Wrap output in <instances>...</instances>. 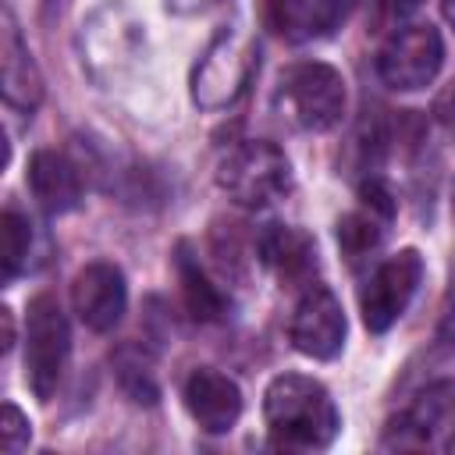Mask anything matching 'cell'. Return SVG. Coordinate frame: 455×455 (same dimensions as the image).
I'll return each mask as SVG.
<instances>
[{
	"label": "cell",
	"mask_w": 455,
	"mask_h": 455,
	"mask_svg": "<svg viewBox=\"0 0 455 455\" xmlns=\"http://www.w3.org/2000/svg\"><path fill=\"white\" fill-rule=\"evenodd\" d=\"M178 281H181V299L188 306V313L196 320H220L224 316V295L213 288V281L206 277V270L199 267V259L188 252V245H178Z\"/></svg>",
	"instance_id": "17"
},
{
	"label": "cell",
	"mask_w": 455,
	"mask_h": 455,
	"mask_svg": "<svg viewBox=\"0 0 455 455\" xmlns=\"http://www.w3.org/2000/svg\"><path fill=\"white\" fill-rule=\"evenodd\" d=\"M213 4H220V0H167V7L174 14H199V11H210Z\"/></svg>",
	"instance_id": "22"
},
{
	"label": "cell",
	"mask_w": 455,
	"mask_h": 455,
	"mask_svg": "<svg viewBox=\"0 0 455 455\" xmlns=\"http://www.w3.org/2000/svg\"><path fill=\"white\" fill-rule=\"evenodd\" d=\"M455 444V384L434 380L427 384L409 409H402L384 437L380 448L398 451H448Z\"/></svg>",
	"instance_id": "6"
},
{
	"label": "cell",
	"mask_w": 455,
	"mask_h": 455,
	"mask_svg": "<svg viewBox=\"0 0 455 455\" xmlns=\"http://www.w3.org/2000/svg\"><path fill=\"white\" fill-rule=\"evenodd\" d=\"M71 306L78 313V320L96 331V334H107L121 323L124 309H128V284H124V274L114 267V263H85L75 281H71Z\"/></svg>",
	"instance_id": "10"
},
{
	"label": "cell",
	"mask_w": 455,
	"mask_h": 455,
	"mask_svg": "<svg viewBox=\"0 0 455 455\" xmlns=\"http://www.w3.org/2000/svg\"><path fill=\"white\" fill-rule=\"evenodd\" d=\"M217 185L224 196L245 210H263L291 192V164L284 149H277L267 139L238 142L220 164H217Z\"/></svg>",
	"instance_id": "2"
},
{
	"label": "cell",
	"mask_w": 455,
	"mask_h": 455,
	"mask_svg": "<svg viewBox=\"0 0 455 455\" xmlns=\"http://www.w3.org/2000/svg\"><path fill=\"white\" fill-rule=\"evenodd\" d=\"M277 107L302 132H331L345 114V78L323 60H299L277 82Z\"/></svg>",
	"instance_id": "3"
},
{
	"label": "cell",
	"mask_w": 455,
	"mask_h": 455,
	"mask_svg": "<svg viewBox=\"0 0 455 455\" xmlns=\"http://www.w3.org/2000/svg\"><path fill=\"white\" fill-rule=\"evenodd\" d=\"M451 213H455V188H451Z\"/></svg>",
	"instance_id": "26"
},
{
	"label": "cell",
	"mask_w": 455,
	"mask_h": 455,
	"mask_svg": "<svg viewBox=\"0 0 455 455\" xmlns=\"http://www.w3.org/2000/svg\"><path fill=\"white\" fill-rule=\"evenodd\" d=\"M256 71V46L242 28H220L192 71V100L203 110L231 107Z\"/></svg>",
	"instance_id": "4"
},
{
	"label": "cell",
	"mask_w": 455,
	"mask_h": 455,
	"mask_svg": "<svg viewBox=\"0 0 455 455\" xmlns=\"http://www.w3.org/2000/svg\"><path fill=\"white\" fill-rule=\"evenodd\" d=\"M444 64V43L434 25H405L391 32L377 53V75L398 92L427 89Z\"/></svg>",
	"instance_id": "7"
},
{
	"label": "cell",
	"mask_w": 455,
	"mask_h": 455,
	"mask_svg": "<svg viewBox=\"0 0 455 455\" xmlns=\"http://www.w3.org/2000/svg\"><path fill=\"white\" fill-rule=\"evenodd\" d=\"M0 238H4V281H14L25 270L28 249H32L28 217H21L14 206H7L4 210V220H0Z\"/></svg>",
	"instance_id": "20"
},
{
	"label": "cell",
	"mask_w": 455,
	"mask_h": 455,
	"mask_svg": "<svg viewBox=\"0 0 455 455\" xmlns=\"http://www.w3.org/2000/svg\"><path fill=\"white\" fill-rule=\"evenodd\" d=\"M181 398H185L188 416L206 434H228L238 423V416H242V391H238V384L228 373L210 370V366H199V370L188 373V380L181 387Z\"/></svg>",
	"instance_id": "11"
},
{
	"label": "cell",
	"mask_w": 455,
	"mask_h": 455,
	"mask_svg": "<svg viewBox=\"0 0 455 455\" xmlns=\"http://www.w3.org/2000/svg\"><path fill=\"white\" fill-rule=\"evenodd\" d=\"M71 355V331L53 295H36L25 316V380L39 402H50Z\"/></svg>",
	"instance_id": "5"
},
{
	"label": "cell",
	"mask_w": 455,
	"mask_h": 455,
	"mask_svg": "<svg viewBox=\"0 0 455 455\" xmlns=\"http://www.w3.org/2000/svg\"><path fill=\"white\" fill-rule=\"evenodd\" d=\"M0 434H4V451H18L21 444H28V419L21 416L18 405H4V423H0Z\"/></svg>",
	"instance_id": "21"
},
{
	"label": "cell",
	"mask_w": 455,
	"mask_h": 455,
	"mask_svg": "<svg viewBox=\"0 0 455 455\" xmlns=\"http://www.w3.org/2000/svg\"><path fill=\"white\" fill-rule=\"evenodd\" d=\"M345 0H267V25L288 43H313L338 28Z\"/></svg>",
	"instance_id": "13"
},
{
	"label": "cell",
	"mask_w": 455,
	"mask_h": 455,
	"mask_svg": "<svg viewBox=\"0 0 455 455\" xmlns=\"http://www.w3.org/2000/svg\"><path fill=\"white\" fill-rule=\"evenodd\" d=\"M0 64H4V100L14 110L32 114L43 100V75L18 36L14 14L4 11V36H0Z\"/></svg>",
	"instance_id": "15"
},
{
	"label": "cell",
	"mask_w": 455,
	"mask_h": 455,
	"mask_svg": "<svg viewBox=\"0 0 455 455\" xmlns=\"http://www.w3.org/2000/svg\"><path fill=\"white\" fill-rule=\"evenodd\" d=\"M114 373H117V384L121 391L139 402V405H153L160 398V384H156V370H153V359L139 348V345H121L114 352Z\"/></svg>",
	"instance_id": "19"
},
{
	"label": "cell",
	"mask_w": 455,
	"mask_h": 455,
	"mask_svg": "<svg viewBox=\"0 0 455 455\" xmlns=\"http://www.w3.org/2000/svg\"><path fill=\"white\" fill-rule=\"evenodd\" d=\"M451 316H455V309H451Z\"/></svg>",
	"instance_id": "27"
},
{
	"label": "cell",
	"mask_w": 455,
	"mask_h": 455,
	"mask_svg": "<svg viewBox=\"0 0 455 455\" xmlns=\"http://www.w3.org/2000/svg\"><path fill=\"white\" fill-rule=\"evenodd\" d=\"M387 4H391L395 11H412V7H419L423 0H387Z\"/></svg>",
	"instance_id": "25"
},
{
	"label": "cell",
	"mask_w": 455,
	"mask_h": 455,
	"mask_svg": "<svg viewBox=\"0 0 455 455\" xmlns=\"http://www.w3.org/2000/svg\"><path fill=\"white\" fill-rule=\"evenodd\" d=\"M441 11H444V21L455 28V0H441Z\"/></svg>",
	"instance_id": "24"
},
{
	"label": "cell",
	"mask_w": 455,
	"mask_h": 455,
	"mask_svg": "<svg viewBox=\"0 0 455 455\" xmlns=\"http://www.w3.org/2000/svg\"><path fill=\"white\" fill-rule=\"evenodd\" d=\"M391 220V213H384V210H373L370 203H363L359 210H352V213H345L341 220H338V245H341V252L348 256V263H359V259H366L380 242H384V224Z\"/></svg>",
	"instance_id": "18"
},
{
	"label": "cell",
	"mask_w": 455,
	"mask_h": 455,
	"mask_svg": "<svg viewBox=\"0 0 455 455\" xmlns=\"http://www.w3.org/2000/svg\"><path fill=\"white\" fill-rule=\"evenodd\" d=\"M288 338L295 345V352L309 355V359H334L345 345V309L338 302V295L323 284H306L291 323H288Z\"/></svg>",
	"instance_id": "9"
},
{
	"label": "cell",
	"mask_w": 455,
	"mask_h": 455,
	"mask_svg": "<svg viewBox=\"0 0 455 455\" xmlns=\"http://www.w3.org/2000/svg\"><path fill=\"white\" fill-rule=\"evenodd\" d=\"M28 188L46 213H68L82 199V174L64 153L39 149L28 160Z\"/></svg>",
	"instance_id": "16"
},
{
	"label": "cell",
	"mask_w": 455,
	"mask_h": 455,
	"mask_svg": "<svg viewBox=\"0 0 455 455\" xmlns=\"http://www.w3.org/2000/svg\"><path fill=\"white\" fill-rule=\"evenodd\" d=\"M419 281H423V256L416 249H402V252L387 256L384 263H377V270L366 277V284L359 291L363 323L373 334H384L409 309Z\"/></svg>",
	"instance_id": "8"
},
{
	"label": "cell",
	"mask_w": 455,
	"mask_h": 455,
	"mask_svg": "<svg viewBox=\"0 0 455 455\" xmlns=\"http://www.w3.org/2000/svg\"><path fill=\"white\" fill-rule=\"evenodd\" d=\"M0 320H4V352L14 345V320H11V309H0Z\"/></svg>",
	"instance_id": "23"
},
{
	"label": "cell",
	"mask_w": 455,
	"mask_h": 455,
	"mask_svg": "<svg viewBox=\"0 0 455 455\" xmlns=\"http://www.w3.org/2000/svg\"><path fill=\"white\" fill-rule=\"evenodd\" d=\"M263 419L281 448H327L338 437L341 416L331 391L306 373H281L263 391Z\"/></svg>",
	"instance_id": "1"
},
{
	"label": "cell",
	"mask_w": 455,
	"mask_h": 455,
	"mask_svg": "<svg viewBox=\"0 0 455 455\" xmlns=\"http://www.w3.org/2000/svg\"><path fill=\"white\" fill-rule=\"evenodd\" d=\"M256 252H259L263 267L274 274V281L281 288L313 284V274H316V242L302 228H291V224H270V228H263L259 238H256Z\"/></svg>",
	"instance_id": "12"
},
{
	"label": "cell",
	"mask_w": 455,
	"mask_h": 455,
	"mask_svg": "<svg viewBox=\"0 0 455 455\" xmlns=\"http://www.w3.org/2000/svg\"><path fill=\"white\" fill-rule=\"evenodd\" d=\"M135 43H139V25L117 7H103L92 14L89 21V46H85V60L92 68V75H114L128 57H135Z\"/></svg>",
	"instance_id": "14"
}]
</instances>
